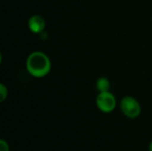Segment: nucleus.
<instances>
[{
  "label": "nucleus",
  "instance_id": "nucleus-1",
  "mask_svg": "<svg viewBox=\"0 0 152 151\" xmlns=\"http://www.w3.org/2000/svg\"><path fill=\"white\" fill-rule=\"evenodd\" d=\"M51 61L49 57L42 52L31 53L26 61L28 72L37 78L44 77L51 71Z\"/></svg>",
  "mask_w": 152,
  "mask_h": 151
},
{
  "label": "nucleus",
  "instance_id": "nucleus-7",
  "mask_svg": "<svg viewBox=\"0 0 152 151\" xmlns=\"http://www.w3.org/2000/svg\"><path fill=\"white\" fill-rule=\"evenodd\" d=\"M0 151H9L8 143L4 140H0Z\"/></svg>",
  "mask_w": 152,
  "mask_h": 151
},
{
  "label": "nucleus",
  "instance_id": "nucleus-8",
  "mask_svg": "<svg viewBox=\"0 0 152 151\" xmlns=\"http://www.w3.org/2000/svg\"><path fill=\"white\" fill-rule=\"evenodd\" d=\"M149 150L152 151V142L150 144V146H149Z\"/></svg>",
  "mask_w": 152,
  "mask_h": 151
},
{
  "label": "nucleus",
  "instance_id": "nucleus-5",
  "mask_svg": "<svg viewBox=\"0 0 152 151\" xmlns=\"http://www.w3.org/2000/svg\"><path fill=\"white\" fill-rule=\"evenodd\" d=\"M110 87V83L107 77H100L96 82V88L100 93L109 92Z\"/></svg>",
  "mask_w": 152,
  "mask_h": 151
},
{
  "label": "nucleus",
  "instance_id": "nucleus-3",
  "mask_svg": "<svg viewBox=\"0 0 152 151\" xmlns=\"http://www.w3.org/2000/svg\"><path fill=\"white\" fill-rule=\"evenodd\" d=\"M116 98L110 92L100 93L96 98L97 108L104 113H110L113 111L116 108Z\"/></svg>",
  "mask_w": 152,
  "mask_h": 151
},
{
  "label": "nucleus",
  "instance_id": "nucleus-2",
  "mask_svg": "<svg viewBox=\"0 0 152 151\" xmlns=\"http://www.w3.org/2000/svg\"><path fill=\"white\" fill-rule=\"evenodd\" d=\"M120 109L123 114L129 118H136L141 114V106L138 101L131 96H126L122 99Z\"/></svg>",
  "mask_w": 152,
  "mask_h": 151
},
{
  "label": "nucleus",
  "instance_id": "nucleus-4",
  "mask_svg": "<svg viewBox=\"0 0 152 151\" xmlns=\"http://www.w3.org/2000/svg\"><path fill=\"white\" fill-rule=\"evenodd\" d=\"M28 28L31 32L35 34L41 33L45 28V19L40 15H32L28 21Z\"/></svg>",
  "mask_w": 152,
  "mask_h": 151
},
{
  "label": "nucleus",
  "instance_id": "nucleus-6",
  "mask_svg": "<svg viewBox=\"0 0 152 151\" xmlns=\"http://www.w3.org/2000/svg\"><path fill=\"white\" fill-rule=\"evenodd\" d=\"M8 94V90L6 86L3 84L0 85V101H4L5 98L7 97Z\"/></svg>",
  "mask_w": 152,
  "mask_h": 151
}]
</instances>
